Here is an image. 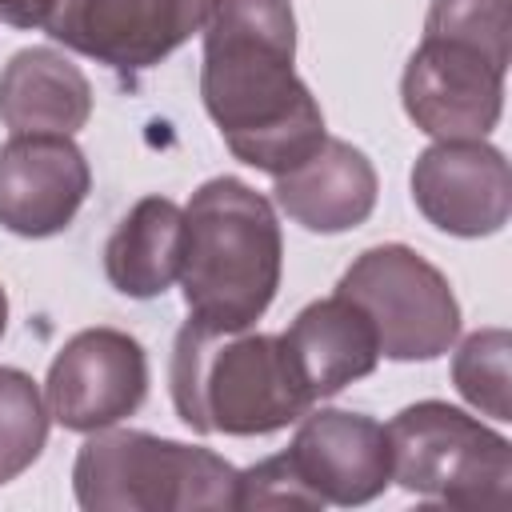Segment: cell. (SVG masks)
<instances>
[{"label": "cell", "mask_w": 512, "mask_h": 512, "mask_svg": "<svg viewBox=\"0 0 512 512\" xmlns=\"http://www.w3.org/2000/svg\"><path fill=\"white\" fill-rule=\"evenodd\" d=\"M200 40V100L236 160L280 176L320 148L324 112L292 68V0H204Z\"/></svg>", "instance_id": "obj_1"}, {"label": "cell", "mask_w": 512, "mask_h": 512, "mask_svg": "<svg viewBox=\"0 0 512 512\" xmlns=\"http://www.w3.org/2000/svg\"><path fill=\"white\" fill-rule=\"evenodd\" d=\"M284 236L268 196L236 176L204 180L184 204L180 288L188 320L216 332L252 328L276 300Z\"/></svg>", "instance_id": "obj_2"}, {"label": "cell", "mask_w": 512, "mask_h": 512, "mask_svg": "<svg viewBox=\"0 0 512 512\" xmlns=\"http://www.w3.org/2000/svg\"><path fill=\"white\" fill-rule=\"evenodd\" d=\"M168 384L176 416L200 436H268L312 408L272 332H216L184 320L172 344Z\"/></svg>", "instance_id": "obj_3"}, {"label": "cell", "mask_w": 512, "mask_h": 512, "mask_svg": "<svg viewBox=\"0 0 512 512\" xmlns=\"http://www.w3.org/2000/svg\"><path fill=\"white\" fill-rule=\"evenodd\" d=\"M76 504L88 512H216L236 508V468L136 428H96L72 464Z\"/></svg>", "instance_id": "obj_4"}, {"label": "cell", "mask_w": 512, "mask_h": 512, "mask_svg": "<svg viewBox=\"0 0 512 512\" xmlns=\"http://www.w3.org/2000/svg\"><path fill=\"white\" fill-rule=\"evenodd\" d=\"M392 480L424 500L456 508L508 504L512 444L456 404L420 400L400 408L388 424Z\"/></svg>", "instance_id": "obj_5"}, {"label": "cell", "mask_w": 512, "mask_h": 512, "mask_svg": "<svg viewBox=\"0 0 512 512\" xmlns=\"http://www.w3.org/2000/svg\"><path fill=\"white\" fill-rule=\"evenodd\" d=\"M336 292L368 312L388 360H436L460 336V304L448 276L408 244L364 248Z\"/></svg>", "instance_id": "obj_6"}, {"label": "cell", "mask_w": 512, "mask_h": 512, "mask_svg": "<svg viewBox=\"0 0 512 512\" xmlns=\"http://www.w3.org/2000/svg\"><path fill=\"white\" fill-rule=\"evenodd\" d=\"M508 56L464 36L424 32L400 76L408 120L432 140H484L504 112Z\"/></svg>", "instance_id": "obj_7"}, {"label": "cell", "mask_w": 512, "mask_h": 512, "mask_svg": "<svg viewBox=\"0 0 512 512\" xmlns=\"http://www.w3.org/2000/svg\"><path fill=\"white\" fill-rule=\"evenodd\" d=\"M148 400V352L120 328H84L48 364L44 404L68 432H96L128 420Z\"/></svg>", "instance_id": "obj_8"}, {"label": "cell", "mask_w": 512, "mask_h": 512, "mask_svg": "<svg viewBox=\"0 0 512 512\" xmlns=\"http://www.w3.org/2000/svg\"><path fill=\"white\" fill-rule=\"evenodd\" d=\"M204 0H60L48 36L64 48L136 76L200 32Z\"/></svg>", "instance_id": "obj_9"}, {"label": "cell", "mask_w": 512, "mask_h": 512, "mask_svg": "<svg viewBox=\"0 0 512 512\" xmlns=\"http://www.w3.org/2000/svg\"><path fill=\"white\" fill-rule=\"evenodd\" d=\"M408 184L416 212L448 236H496L512 216V172L504 152L488 140L428 144L416 156Z\"/></svg>", "instance_id": "obj_10"}, {"label": "cell", "mask_w": 512, "mask_h": 512, "mask_svg": "<svg viewBox=\"0 0 512 512\" xmlns=\"http://www.w3.org/2000/svg\"><path fill=\"white\" fill-rule=\"evenodd\" d=\"M284 456L320 504H368L392 484L388 432L364 412L308 408Z\"/></svg>", "instance_id": "obj_11"}, {"label": "cell", "mask_w": 512, "mask_h": 512, "mask_svg": "<svg viewBox=\"0 0 512 512\" xmlns=\"http://www.w3.org/2000/svg\"><path fill=\"white\" fill-rule=\"evenodd\" d=\"M92 192V168L72 136H8L0 144V228L24 240L64 232Z\"/></svg>", "instance_id": "obj_12"}, {"label": "cell", "mask_w": 512, "mask_h": 512, "mask_svg": "<svg viewBox=\"0 0 512 512\" xmlns=\"http://www.w3.org/2000/svg\"><path fill=\"white\" fill-rule=\"evenodd\" d=\"M272 180V200L280 204V212L304 232L320 236L360 228L380 196V176L372 160L336 136H324L312 156Z\"/></svg>", "instance_id": "obj_13"}, {"label": "cell", "mask_w": 512, "mask_h": 512, "mask_svg": "<svg viewBox=\"0 0 512 512\" xmlns=\"http://www.w3.org/2000/svg\"><path fill=\"white\" fill-rule=\"evenodd\" d=\"M280 344L312 404L364 380L380 364V340L368 312L340 292L304 304L280 332Z\"/></svg>", "instance_id": "obj_14"}, {"label": "cell", "mask_w": 512, "mask_h": 512, "mask_svg": "<svg viewBox=\"0 0 512 512\" xmlns=\"http://www.w3.org/2000/svg\"><path fill=\"white\" fill-rule=\"evenodd\" d=\"M92 116V84L60 48L32 44L0 68V124L12 136H76Z\"/></svg>", "instance_id": "obj_15"}, {"label": "cell", "mask_w": 512, "mask_h": 512, "mask_svg": "<svg viewBox=\"0 0 512 512\" xmlns=\"http://www.w3.org/2000/svg\"><path fill=\"white\" fill-rule=\"evenodd\" d=\"M184 208L168 196H144L128 208L104 244V272L120 296L152 300L180 280Z\"/></svg>", "instance_id": "obj_16"}, {"label": "cell", "mask_w": 512, "mask_h": 512, "mask_svg": "<svg viewBox=\"0 0 512 512\" xmlns=\"http://www.w3.org/2000/svg\"><path fill=\"white\" fill-rule=\"evenodd\" d=\"M48 404L24 368L0 364V484L36 464L48 444Z\"/></svg>", "instance_id": "obj_17"}, {"label": "cell", "mask_w": 512, "mask_h": 512, "mask_svg": "<svg viewBox=\"0 0 512 512\" xmlns=\"http://www.w3.org/2000/svg\"><path fill=\"white\" fill-rule=\"evenodd\" d=\"M508 352L512 336L504 328H480L460 340L452 356V384L456 392L492 420H512V384H508Z\"/></svg>", "instance_id": "obj_18"}, {"label": "cell", "mask_w": 512, "mask_h": 512, "mask_svg": "<svg viewBox=\"0 0 512 512\" xmlns=\"http://www.w3.org/2000/svg\"><path fill=\"white\" fill-rule=\"evenodd\" d=\"M236 508H324V504L304 488L292 460L280 452L236 472Z\"/></svg>", "instance_id": "obj_19"}, {"label": "cell", "mask_w": 512, "mask_h": 512, "mask_svg": "<svg viewBox=\"0 0 512 512\" xmlns=\"http://www.w3.org/2000/svg\"><path fill=\"white\" fill-rule=\"evenodd\" d=\"M60 0H0V24L12 28H48Z\"/></svg>", "instance_id": "obj_20"}, {"label": "cell", "mask_w": 512, "mask_h": 512, "mask_svg": "<svg viewBox=\"0 0 512 512\" xmlns=\"http://www.w3.org/2000/svg\"><path fill=\"white\" fill-rule=\"evenodd\" d=\"M4 328H8V292L0 284V336H4Z\"/></svg>", "instance_id": "obj_21"}]
</instances>
